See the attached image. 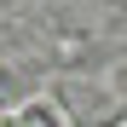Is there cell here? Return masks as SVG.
<instances>
[{
	"label": "cell",
	"mask_w": 127,
	"mask_h": 127,
	"mask_svg": "<svg viewBox=\"0 0 127 127\" xmlns=\"http://www.w3.org/2000/svg\"><path fill=\"white\" fill-rule=\"evenodd\" d=\"M0 104H35V69L23 64H0Z\"/></svg>",
	"instance_id": "cell-2"
},
{
	"label": "cell",
	"mask_w": 127,
	"mask_h": 127,
	"mask_svg": "<svg viewBox=\"0 0 127 127\" xmlns=\"http://www.w3.org/2000/svg\"><path fill=\"white\" fill-rule=\"evenodd\" d=\"M52 110L58 116L69 110L64 127H121V93H104V87H93V81H64Z\"/></svg>",
	"instance_id": "cell-1"
}]
</instances>
